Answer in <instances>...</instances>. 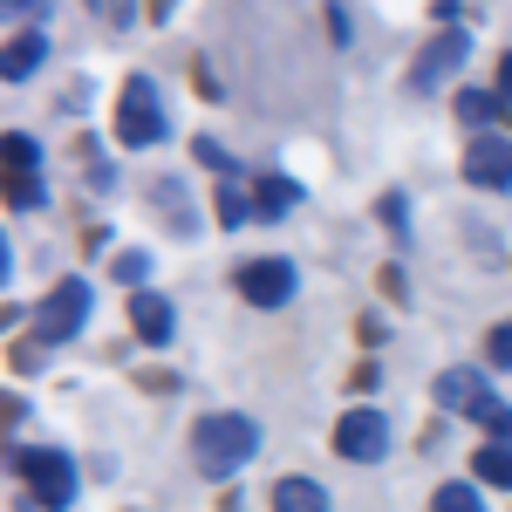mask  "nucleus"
<instances>
[{"instance_id": "obj_1", "label": "nucleus", "mask_w": 512, "mask_h": 512, "mask_svg": "<svg viewBox=\"0 0 512 512\" xmlns=\"http://www.w3.org/2000/svg\"><path fill=\"white\" fill-rule=\"evenodd\" d=\"M253 451H260V424L239 417V410H212V417L192 424V465H198V478H212V485H226L233 472H246Z\"/></svg>"}, {"instance_id": "obj_2", "label": "nucleus", "mask_w": 512, "mask_h": 512, "mask_svg": "<svg viewBox=\"0 0 512 512\" xmlns=\"http://www.w3.org/2000/svg\"><path fill=\"white\" fill-rule=\"evenodd\" d=\"M437 403H444L451 417H472L492 444H512V410L492 396L485 369H444V376H437Z\"/></svg>"}, {"instance_id": "obj_3", "label": "nucleus", "mask_w": 512, "mask_h": 512, "mask_svg": "<svg viewBox=\"0 0 512 512\" xmlns=\"http://www.w3.org/2000/svg\"><path fill=\"white\" fill-rule=\"evenodd\" d=\"M14 472L28 478V492H35L41 512H62L76 499V465H69L62 451H48V444H21V451H14Z\"/></svg>"}, {"instance_id": "obj_4", "label": "nucleus", "mask_w": 512, "mask_h": 512, "mask_svg": "<svg viewBox=\"0 0 512 512\" xmlns=\"http://www.w3.org/2000/svg\"><path fill=\"white\" fill-rule=\"evenodd\" d=\"M164 137V103H158V82L151 76H130L117 96V144L130 151H144V144H158Z\"/></svg>"}, {"instance_id": "obj_5", "label": "nucleus", "mask_w": 512, "mask_h": 512, "mask_svg": "<svg viewBox=\"0 0 512 512\" xmlns=\"http://www.w3.org/2000/svg\"><path fill=\"white\" fill-rule=\"evenodd\" d=\"M82 321H89V280H62L48 287L35 308V342H69Z\"/></svg>"}, {"instance_id": "obj_6", "label": "nucleus", "mask_w": 512, "mask_h": 512, "mask_svg": "<svg viewBox=\"0 0 512 512\" xmlns=\"http://www.w3.org/2000/svg\"><path fill=\"white\" fill-rule=\"evenodd\" d=\"M335 451H342L349 465H376V458H390V424H383V410H369V403L342 410V424H335Z\"/></svg>"}, {"instance_id": "obj_7", "label": "nucleus", "mask_w": 512, "mask_h": 512, "mask_svg": "<svg viewBox=\"0 0 512 512\" xmlns=\"http://www.w3.org/2000/svg\"><path fill=\"white\" fill-rule=\"evenodd\" d=\"M465 55H472V35H465V28H444V35H437L431 48H424V55L410 62V89H417V96L444 89V82L465 69Z\"/></svg>"}, {"instance_id": "obj_8", "label": "nucleus", "mask_w": 512, "mask_h": 512, "mask_svg": "<svg viewBox=\"0 0 512 512\" xmlns=\"http://www.w3.org/2000/svg\"><path fill=\"white\" fill-rule=\"evenodd\" d=\"M465 178L485 185V192H506L512 185V137L506 130H478L465 144Z\"/></svg>"}, {"instance_id": "obj_9", "label": "nucleus", "mask_w": 512, "mask_h": 512, "mask_svg": "<svg viewBox=\"0 0 512 512\" xmlns=\"http://www.w3.org/2000/svg\"><path fill=\"white\" fill-rule=\"evenodd\" d=\"M233 287L253 301V308H280V301L294 294V267H287V260H246V267L233 274Z\"/></svg>"}, {"instance_id": "obj_10", "label": "nucleus", "mask_w": 512, "mask_h": 512, "mask_svg": "<svg viewBox=\"0 0 512 512\" xmlns=\"http://www.w3.org/2000/svg\"><path fill=\"white\" fill-rule=\"evenodd\" d=\"M130 328H137L151 349H164V342H171V301H164V294H130Z\"/></svg>"}, {"instance_id": "obj_11", "label": "nucleus", "mask_w": 512, "mask_h": 512, "mask_svg": "<svg viewBox=\"0 0 512 512\" xmlns=\"http://www.w3.org/2000/svg\"><path fill=\"white\" fill-rule=\"evenodd\" d=\"M41 55H48L41 28H14V41H7V82H28L41 69Z\"/></svg>"}, {"instance_id": "obj_12", "label": "nucleus", "mask_w": 512, "mask_h": 512, "mask_svg": "<svg viewBox=\"0 0 512 512\" xmlns=\"http://www.w3.org/2000/svg\"><path fill=\"white\" fill-rule=\"evenodd\" d=\"M274 512H328V492L315 478H280L274 485Z\"/></svg>"}, {"instance_id": "obj_13", "label": "nucleus", "mask_w": 512, "mask_h": 512, "mask_svg": "<svg viewBox=\"0 0 512 512\" xmlns=\"http://www.w3.org/2000/svg\"><path fill=\"white\" fill-rule=\"evenodd\" d=\"M151 205H158V212L171 219V226H178V233H198V212L185 205V198H178V178H151Z\"/></svg>"}, {"instance_id": "obj_14", "label": "nucleus", "mask_w": 512, "mask_h": 512, "mask_svg": "<svg viewBox=\"0 0 512 512\" xmlns=\"http://www.w3.org/2000/svg\"><path fill=\"white\" fill-rule=\"evenodd\" d=\"M294 198H301V192H294L287 178H253V212H260V219H280Z\"/></svg>"}, {"instance_id": "obj_15", "label": "nucleus", "mask_w": 512, "mask_h": 512, "mask_svg": "<svg viewBox=\"0 0 512 512\" xmlns=\"http://www.w3.org/2000/svg\"><path fill=\"white\" fill-rule=\"evenodd\" d=\"M0 151H7V178H35L41 151H35V137H28V130H7V137H0Z\"/></svg>"}, {"instance_id": "obj_16", "label": "nucleus", "mask_w": 512, "mask_h": 512, "mask_svg": "<svg viewBox=\"0 0 512 512\" xmlns=\"http://www.w3.org/2000/svg\"><path fill=\"white\" fill-rule=\"evenodd\" d=\"M472 472L485 478V485H512V444H485V451H472Z\"/></svg>"}, {"instance_id": "obj_17", "label": "nucleus", "mask_w": 512, "mask_h": 512, "mask_svg": "<svg viewBox=\"0 0 512 512\" xmlns=\"http://www.w3.org/2000/svg\"><path fill=\"white\" fill-rule=\"evenodd\" d=\"M458 117L472 123V130H492V117H499V96H485V89H458Z\"/></svg>"}, {"instance_id": "obj_18", "label": "nucleus", "mask_w": 512, "mask_h": 512, "mask_svg": "<svg viewBox=\"0 0 512 512\" xmlns=\"http://www.w3.org/2000/svg\"><path fill=\"white\" fill-rule=\"evenodd\" d=\"M246 212H253V192L239 178H226L219 185V226H246Z\"/></svg>"}, {"instance_id": "obj_19", "label": "nucleus", "mask_w": 512, "mask_h": 512, "mask_svg": "<svg viewBox=\"0 0 512 512\" xmlns=\"http://www.w3.org/2000/svg\"><path fill=\"white\" fill-rule=\"evenodd\" d=\"M431 512H485V506H478L472 485H437V492H431Z\"/></svg>"}, {"instance_id": "obj_20", "label": "nucleus", "mask_w": 512, "mask_h": 512, "mask_svg": "<svg viewBox=\"0 0 512 512\" xmlns=\"http://www.w3.org/2000/svg\"><path fill=\"white\" fill-rule=\"evenodd\" d=\"M41 198H48V192H41V178H7V205H14V212H35Z\"/></svg>"}, {"instance_id": "obj_21", "label": "nucleus", "mask_w": 512, "mask_h": 512, "mask_svg": "<svg viewBox=\"0 0 512 512\" xmlns=\"http://www.w3.org/2000/svg\"><path fill=\"white\" fill-rule=\"evenodd\" d=\"M485 362H492V369H512V321H499V328L485 335Z\"/></svg>"}, {"instance_id": "obj_22", "label": "nucleus", "mask_w": 512, "mask_h": 512, "mask_svg": "<svg viewBox=\"0 0 512 512\" xmlns=\"http://www.w3.org/2000/svg\"><path fill=\"white\" fill-rule=\"evenodd\" d=\"M7 7V21L14 28H35V21H48V0H0Z\"/></svg>"}, {"instance_id": "obj_23", "label": "nucleus", "mask_w": 512, "mask_h": 512, "mask_svg": "<svg viewBox=\"0 0 512 512\" xmlns=\"http://www.w3.org/2000/svg\"><path fill=\"white\" fill-rule=\"evenodd\" d=\"M144 274H151V260H144V253H117V280H130V287H137Z\"/></svg>"}, {"instance_id": "obj_24", "label": "nucleus", "mask_w": 512, "mask_h": 512, "mask_svg": "<svg viewBox=\"0 0 512 512\" xmlns=\"http://www.w3.org/2000/svg\"><path fill=\"white\" fill-rule=\"evenodd\" d=\"M499 103H506V110H512V48H506V55H499Z\"/></svg>"}, {"instance_id": "obj_25", "label": "nucleus", "mask_w": 512, "mask_h": 512, "mask_svg": "<svg viewBox=\"0 0 512 512\" xmlns=\"http://www.w3.org/2000/svg\"><path fill=\"white\" fill-rule=\"evenodd\" d=\"M192 151H198V164H212V171H226V151H219V144H205V137H198Z\"/></svg>"}]
</instances>
